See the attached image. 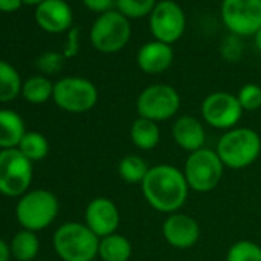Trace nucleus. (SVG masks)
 Returning a JSON list of instances; mask_svg holds the SVG:
<instances>
[{
    "mask_svg": "<svg viewBox=\"0 0 261 261\" xmlns=\"http://www.w3.org/2000/svg\"><path fill=\"white\" fill-rule=\"evenodd\" d=\"M25 134V121L20 114L8 108L0 109V151L17 148Z\"/></svg>",
    "mask_w": 261,
    "mask_h": 261,
    "instance_id": "nucleus-18",
    "label": "nucleus"
},
{
    "mask_svg": "<svg viewBox=\"0 0 261 261\" xmlns=\"http://www.w3.org/2000/svg\"><path fill=\"white\" fill-rule=\"evenodd\" d=\"M157 5V0H115V8L126 19L149 17Z\"/></svg>",
    "mask_w": 261,
    "mask_h": 261,
    "instance_id": "nucleus-26",
    "label": "nucleus"
},
{
    "mask_svg": "<svg viewBox=\"0 0 261 261\" xmlns=\"http://www.w3.org/2000/svg\"><path fill=\"white\" fill-rule=\"evenodd\" d=\"M17 149L33 163L42 162L49 154V142L48 139L39 133V130H27Z\"/></svg>",
    "mask_w": 261,
    "mask_h": 261,
    "instance_id": "nucleus-25",
    "label": "nucleus"
},
{
    "mask_svg": "<svg viewBox=\"0 0 261 261\" xmlns=\"http://www.w3.org/2000/svg\"><path fill=\"white\" fill-rule=\"evenodd\" d=\"M98 238L112 235L120 226V211L108 197L92 198L85 209L83 221Z\"/></svg>",
    "mask_w": 261,
    "mask_h": 261,
    "instance_id": "nucleus-14",
    "label": "nucleus"
},
{
    "mask_svg": "<svg viewBox=\"0 0 261 261\" xmlns=\"http://www.w3.org/2000/svg\"><path fill=\"white\" fill-rule=\"evenodd\" d=\"M253 43H255V48L261 53V30L253 36Z\"/></svg>",
    "mask_w": 261,
    "mask_h": 261,
    "instance_id": "nucleus-35",
    "label": "nucleus"
},
{
    "mask_svg": "<svg viewBox=\"0 0 261 261\" xmlns=\"http://www.w3.org/2000/svg\"><path fill=\"white\" fill-rule=\"evenodd\" d=\"M183 174L191 191L207 194L214 191L223 180L224 165L221 163L215 149L201 148L195 152L188 154L183 166Z\"/></svg>",
    "mask_w": 261,
    "mask_h": 261,
    "instance_id": "nucleus-5",
    "label": "nucleus"
},
{
    "mask_svg": "<svg viewBox=\"0 0 261 261\" xmlns=\"http://www.w3.org/2000/svg\"><path fill=\"white\" fill-rule=\"evenodd\" d=\"M23 82L19 71L8 62L0 60V103L14 101L22 95Z\"/></svg>",
    "mask_w": 261,
    "mask_h": 261,
    "instance_id": "nucleus-23",
    "label": "nucleus"
},
{
    "mask_svg": "<svg viewBox=\"0 0 261 261\" xmlns=\"http://www.w3.org/2000/svg\"><path fill=\"white\" fill-rule=\"evenodd\" d=\"M149 169L151 166L148 165V162L137 154L124 155L123 159H120L117 166L118 177L129 185H142Z\"/></svg>",
    "mask_w": 261,
    "mask_h": 261,
    "instance_id": "nucleus-22",
    "label": "nucleus"
},
{
    "mask_svg": "<svg viewBox=\"0 0 261 261\" xmlns=\"http://www.w3.org/2000/svg\"><path fill=\"white\" fill-rule=\"evenodd\" d=\"M60 203L48 189H30L16 203V220L22 229L40 232L49 227L59 217Z\"/></svg>",
    "mask_w": 261,
    "mask_h": 261,
    "instance_id": "nucleus-4",
    "label": "nucleus"
},
{
    "mask_svg": "<svg viewBox=\"0 0 261 261\" xmlns=\"http://www.w3.org/2000/svg\"><path fill=\"white\" fill-rule=\"evenodd\" d=\"M181 106L178 91L166 83H152L142 89L136 100L139 117L152 120L155 123L174 118Z\"/></svg>",
    "mask_w": 261,
    "mask_h": 261,
    "instance_id": "nucleus-7",
    "label": "nucleus"
},
{
    "mask_svg": "<svg viewBox=\"0 0 261 261\" xmlns=\"http://www.w3.org/2000/svg\"><path fill=\"white\" fill-rule=\"evenodd\" d=\"M243 54H244L243 37L229 33L220 43V56H221V59L229 62V63H235L243 57Z\"/></svg>",
    "mask_w": 261,
    "mask_h": 261,
    "instance_id": "nucleus-29",
    "label": "nucleus"
},
{
    "mask_svg": "<svg viewBox=\"0 0 261 261\" xmlns=\"http://www.w3.org/2000/svg\"><path fill=\"white\" fill-rule=\"evenodd\" d=\"M130 256H133V244L124 235L115 232L100 238L98 258L101 261H129Z\"/></svg>",
    "mask_w": 261,
    "mask_h": 261,
    "instance_id": "nucleus-20",
    "label": "nucleus"
},
{
    "mask_svg": "<svg viewBox=\"0 0 261 261\" xmlns=\"http://www.w3.org/2000/svg\"><path fill=\"white\" fill-rule=\"evenodd\" d=\"M140 188L146 203L154 211L166 215L180 212L191 191L183 169L168 163L151 166Z\"/></svg>",
    "mask_w": 261,
    "mask_h": 261,
    "instance_id": "nucleus-1",
    "label": "nucleus"
},
{
    "mask_svg": "<svg viewBox=\"0 0 261 261\" xmlns=\"http://www.w3.org/2000/svg\"><path fill=\"white\" fill-rule=\"evenodd\" d=\"M79 51H80V30L72 27L68 31L66 45L63 48V56L65 59H72L79 54Z\"/></svg>",
    "mask_w": 261,
    "mask_h": 261,
    "instance_id": "nucleus-31",
    "label": "nucleus"
},
{
    "mask_svg": "<svg viewBox=\"0 0 261 261\" xmlns=\"http://www.w3.org/2000/svg\"><path fill=\"white\" fill-rule=\"evenodd\" d=\"M215 152L224 168L235 171L246 169L261 155V137L252 127L237 126L221 134Z\"/></svg>",
    "mask_w": 261,
    "mask_h": 261,
    "instance_id": "nucleus-2",
    "label": "nucleus"
},
{
    "mask_svg": "<svg viewBox=\"0 0 261 261\" xmlns=\"http://www.w3.org/2000/svg\"><path fill=\"white\" fill-rule=\"evenodd\" d=\"M37 25L48 34L66 33L72 28V8L65 0H45L34 13Z\"/></svg>",
    "mask_w": 261,
    "mask_h": 261,
    "instance_id": "nucleus-15",
    "label": "nucleus"
},
{
    "mask_svg": "<svg viewBox=\"0 0 261 261\" xmlns=\"http://www.w3.org/2000/svg\"><path fill=\"white\" fill-rule=\"evenodd\" d=\"M34 180V163L17 148L0 151V194L10 198H20L27 194Z\"/></svg>",
    "mask_w": 261,
    "mask_h": 261,
    "instance_id": "nucleus-8",
    "label": "nucleus"
},
{
    "mask_svg": "<svg viewBox=\"0 0 261 261\" xmlns=\"http://www.w3.org/2000/svg\"><path fill=\"white\" fill-rule=\"evenodd\" d=\"M53 100L65 112L85 114L97 105L98 89L85 77L69 75L54 83Z\"/></svg>",
    "mask_w": 261,
    "mask_h": 261,
    "instance_id": "nucleus-9",
    "label": "nucleus"
},
{
    "mask_svg": "<svg viewBox=\"0 0 261 261\" xmlns=\"http://www.w3.org/2000/svg\"><path fill=\"white\" fill-rule=\"evenodd\" d=\"M174 57L175 54L172 45L159 40H151L140 46L136 62L145 74L157 75L166 72L172 66Z\"/></svg>",
    "mask_w": 261,
    "mask_h": 261,
    "instance_id": "nucleus-17",
    "label": "nucleus"
},
{
    "mask_svg": "<svg viewBox=\"0 0 261 261\" xmlns=\"http://www.w3.org/2000/svg\"><path fill=\"white\" fill-rule=\"evenodd\" d=\"M226 261H261V246L250 240H238L227 249Z\"/></svg>",
    "mask_w": 261,
    "mask_h": 261,
    "instance_id": "nucleus-27",
    "label": "nucleus"
},
{
    "mask_svg": "<svg viewBox=\"0 0 261 261\" xmlns=\"http://www.w3.org/2000/svg\"><path fill=\"white\" fill-rule=\"evenodd\" d=\"M11 256L17 261H33L39 255L40 240L36 232L20 229L10 241Z\"/></svg>",
    "mask_w": 261,
    "mask_h": 261,
    "instance_id": "nucleus-21",
    "label": "nucleus"
},
{
    "mask_svg": "<svg viewBox=\"0 0 261 261\" xmlns=\"http://www.w3.org/2000/svg\"><path fill=\"white\" fill-rule=\"evenodd\" d=\"M220 16L230 34L253 37L261 30V0H221Z\"/></svg>",
    "mask_w": 261,
    "mask_h": 261,
    "instance_id": "nucleus-11",
    "label": "nucleus"
},
{
    "mask_svg": "<svg viewBox=\"0 0 261 261\" xmlns=\"http://www.w3.org/2000/svg\"><path fill=\"white\" fill-rule=\"evenodd\" d=\"M11 256V249L10 243H7L4 238H0V261H10Z\"/></svg>",
    "mask_w": 261,
    "mask_h": 261,
    "instance_id": "nucleus-34",
    "label": "nucleus"
},
{
    "mask_svg": "<svg viewBox=\"0 0 261 261\" xmlns=\"http://www.w3.org/2000/svg\"><path fill=\"white\" fill-rule=\"evenodd\" d=\"M54 83L45 75H33L23 82L22 97L31 105H43L53 100Z\"/></svg>",
    "mask_w": 261,
    "mask_h": 261,
    "instance_id": "nucleus-24",
    "label": "nucleus"
},
{
    "mask_svg": "<svg viewBox=\"0 0 261 261\" xmlns=\"http://www.w3.org/2000/svg\"><path fill=\"white\" fill-rule=\"evenodd\" d=\"M85 8H88L91 13L95 14H105L108 11H112L114 5H115V0H82Z\"/></svg>",
    "mask_w": 261,
    "mask_h": 261,
    "instance_id": "nucleus-32",
    "label": "nucleus"
},
{
    "mask_svg": "<svg viewBox=\"0 0 261 261\" xmlns=\"http://www.w3.org/2000/svg\"><path fill=\"white\" fill-rule=\"evenodd\" d=\"M171 136L175 145L185 152L191 154L201 148H206V129L203 120L194 115H180L175 118Z\"/></svg>",
    "mask_w": 261,
    "mask_h": 261,
    "instance_id": "nucleus-16",
    "label": "nucleus"
},
{
    "mask_svg": "<svg viewBox=\"0 0 261 261\" xmlns=\"http://www.w3.org/2000/svg\"><path fill=\"white\" fill-rule=\"evenodd\" d=\"M133 28L129 19L120 14L117 10L100 14L89 31V40L94 49L101 54L120 53L130 40Z\"/></svg>",
    "mask_w": 261,
    "mask_h": 261,
    "instance_id": "nucleus-6",
    "label": "nucleus"
},
{
    "mask_svg": "<svg viewBox=\"0 0 261 261\" xmlns=\"http://www.w3.org/2000/svg\"><path fill=\"white\" fill-rule=\"evenodd\" d=\"M162 233L169 246L178 250H186L198 243L201 230L194 217L185 212H175L166 215L162 224Z\"/></svg>",
    "mask_w": 261,
    "mask_h": 261,
    "instance_id": "nucleus-13",
    "label": "nucleus"
},
{
    "mask_svg": "<svg viewBox=\"0 0 261 261\" xmlns=\"http://www.w3.org/2000/svg\"><path fill=\"white\" fill-rule=\"evenodd\" d=\"M65 63V56L63 53H56V51H48L43 53L39 60H37V68L43 72V74H57L62 71Z\"/></svg>",
    "mask_w": 261,
    "mask_h": 261,
    "instance_id": "nucleus-30",
    "label": "nucleus"
},
{
    "mask_svg": "<svg viewBox=\"0 0 261 261\" xmlns=\"http://www.w3.org/2000/svg\"><path fill=\"white\" fill-rule=\"evenodd\" d=\"M23 0H0V11L2 13H16L22 8Z\"/></svg>",
    "mask_w": 261,
    "mask_h": 261,
    "instance_id": "nucleus-33",
    "label": "nucleus"
},
{
    "mask_svg": "<svg viewBox=\"0 0 261 261\" xmlns=\"http://www.w3.org/2000/svg\"><path fill=\"white\" fill-rule=\"evenodd\" d=\"M100 238L80 221L60 224L53 235V247L62 261H94L98 258Z\"/></svg>",
    "mask_w": 261,
    "mask_h": 261,
    "instance_id": "nucleus-3",
    "label": "nucleus"
},
{
    "mask_svg": "<svg viewBox=\"0 0 261 261\" xmlns=\"http://www.w3.org/2000/svg\"><path fill=\"white\" fill-rule=\"evenodd\" d=\"M237 98L244 112H255L261 109V86L255 83H246L237 92Z\"/></svg>",
    "mask_w": 261,
    "mask_h": 261,
    "instance_id": "nucleus-28",
    "label": "nucleus"
},
{
    "mask_svg": "<svg viewBox=\"0 0 261 261\" xmlns=\"http://www.w3.org/2000/svg\"><path fill=\"white\" fill-rule=\"evenodd\" d=\"M200 112L204 124L223 133L237 127L244 114L237 95L226 91H215L206 95L201 101Z\"/></svg>",
    "mask_w": 261,
    "mask_h": 261,
    "instance_id": "nucleus-10",
    "label": "nucleus"
},
{
    "mask_svg": "<svg viewBox=\"0 0 261 261\" xmlns=\"http://www.w3.org/2000/svg\"><path fill=\"white\" fill-rule=\"evenodd\" d=\"M129 139L137 149L152 151L162 140V130L159 123L139 117L129 127Z\"/></svg>",
    "mask_w": 261,
    "mask_h": 261,
    "instance_id": "nucleus-19",
    "label": "nucleus"
},
{
    "mask_svg": "<svg viewBox=\"0 0 261 261\" xmlns=\"http://www.w3.org/2000/svg\"><path fill=\"white\" fill-rule=\"evenodd\" d=\"M149 30L154 40L174 45L186 31V13L174 0L157 2L149 16Z\"/></svg>",
    "mask_w": 261,
    "mask_h": 261,
    "instance_id": "nucleus-12",
    "label": "nucleus"
},
{
    "mask_svg": "<svg viewBox=\"0 0 261 261\" xmlns=\"http://www.w3.org/2000/svg\"><path fill=\"white\" fill-rule=\"evenodd\" d=\"M42 2H45V0H23V4L30 7H39Z\"/></svg>",
    "mask_w": 261,
    "mask_h": 261,
    "instance_id": "nucleus-36",
    "label": "nucleus"
}]
</instances>
